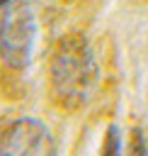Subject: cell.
I'll use <instances>...</instances> for the list:
<instances>
[{
  "label": "cell",
  "mask_w": 148,
  "mask_h": 156,
  "mask_svg": "<svg viewBox=\"0 0 148 156\" xmlns=\"http://www.w3.org/2000/svg\"><path fill=\"white\" fill-rule=\"evenodd\" d=\"M97 78L99 68L87 41L78 34L61 39L49 63V83L56 102L66 110L82 107L92 98Z\"/></svg>",
  "instance_id": "1"
},
{
  "label": "cell",
  "mask_w": 148,
  "mask_h": 156,
  "mask_svg": "<svg viewBox=\"0 0 148 156\" xmlns=\"http://www.w3.org/2000/svg\"><path fill=\"white\" fill-rule=\"evenodd\" d=\"M36 41V20L27 2L12 0L2 5L0 17V58L10 68H24L32 61Z\"/></svg>",
  "instance_id": "2"
},
{
  "label": "cell",
  "mask_w": 148,
  "mask_h": 156,
  "mask_svg": "<svg viewBox=\"0 0 148 156\" xmlns=\"http://www.w3.org/2000/svg\"><path fill=\"white\" fill-rule=\"evenodd\" d=\"M56 141L49 132V127L32 117H19L0 136V154H53Z\"/></svg>",
  "instance_id": "3"
},
{
  "label": "cell",
  "mask_w": 148,
  "mask_h": 156,
  "mask_svg": "<svg viewBox=\"0 0 148 156\" xmlns=\"http://www.w3.org/2000/svg\"><path fill=\"white\" fill-rule=\"evenodd\" d=\"M119 151V129L109 127L107 132V144H104V154H116Z\"/></svg>",
  "instance_id": "4"
},
{
  "label": "cell",
  "mask_w": 148,
  "mask_h": 156,
  "mask_svg": "<svg viewBox=\"0 0 148 156\" xmlns=\"http://www.w3.org/2000/svg\"><path fill=\"white\" fill-rule=\"evenodd\" d=\"M7 2H12V0H0V7H2V5H7Z\"/></svg>",
  "instance_id": "5"
}]
</instances>
